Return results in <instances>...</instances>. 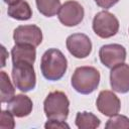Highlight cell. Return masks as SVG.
I'll list each match as a JSON object with an SVG mask.
<instances>
[{
	"mask_svg": "<svg viewBox=\"0 0 129 129\" xmlns=\"http://www.w3.org/2000/svg\"><path fill=\"white\" fill-rule=\"evenodd\" d=\"M68 60L63 53L57 48L47 49L41 56L40 71L48 81H58L66 74Z\"/></svg>",
	"mask_w": 129,
	"mask_h": 129,
	"instance_id": "6da1fadb",
	"label": "cell"
},
{
	"mask_svg": "<svg viewBox=\"0 0 129 129\" xmlns=\"http://www.w3.org/2000/svg\"><path fill=\"white\" fill-rule=\"evenodd\" d=\"M100 73L94 67H79L72 76V87L80 94L89 95L99 86Z\"/></svg>",
	"mask_w": 129,
	"mask_h": 129,
	"instance_id": "7a4b0ae2",
	"label": "cell"
},
{
	"mask_svg": "<svg viewBox=\"0 0 129 129\" xmlns=\"http://www.w3.org/2000/svg\"><path fill=\"white\" fill-rule=\"evenodd\" d=\"M70 101L67 95L60 91L50 92L44 102L43 111L48 120L66 121L69 116Z\"/></svg>",
	"mask_w": 129,
	"mask_h": 129,
	"instance_id": "3957f363",
	"label": "cell"
},
{
	"mask_svg": "<svg viewBox=\"0 0 129 129\" xmlns=\"http://www.w3.org/2000/svg\"><path fill=\"white\" fill-rule=\"evenodd\" d=\"M12 81L16 89L23 93L33 90L36 86V76L30 62H16L12 67Z\"/></svg>",
	"mask_w": 129,
	"mask_h": 129,
	"instance_id": "277c9868",
	"label": "cell"
},
{
	"mask_svg": "<svg viewBox=\"0 0 129 129\" xmlns=\"http://www.w3.org/2000/svg\"><path fill=\"white\" fill-rule=\"evenodd\" d=\"M94 32L101 38H109L114 36L119 30V20L114 14L103 10L98 12L92 24Z\"/></svg>",
	"mask_w": 129,
	"mask_h": 129,
	"instance_id": "5b68a950",
	"label": "cell"
},
{
	"mask_svg": "<svg viewBox=\"0 0 129 129\" xmlns=\"http://www.w3.org/2000/svg\"><path fill=\"white\" fill-rule=\"evenodd\" d=\"M85 16V11L83 6L74 0H69L64 2L57 13L58 20L61 24L68 27H73L80 24Z\"/></svg>",
	"mask_w": 129,
	"mask_h": 129,
	"instance_id": "8992f818",
	"label": "cell"
},
{
	"mask_svg": "<svg viewBox=\"0 0 129 129\" xmlns=\"http://www.w3.org/2000/svg\"><path fill=\"white\" fill-rule=\"evenodd\" d=\"M101 62L108 69H112L126 59V48L118 43H110L101 46L99 50Z\"/></svg>",
	"mask_w": 129,
	"mask_h": 129,
	"instance_id": "52a82bcc",
	"label": "cell"
},
{
	"mask_svg": "<svg viewBox=\"0 0 129 129\" xmlns=\"http://www.w3.org/2000/svg\"><path fill=\"white\" fill-rule=\"evenodd\" d=\"M13 39L17 44H29L36 47L42 41V31L34 24L19 25L13 31Z\"/></svg>",
	"mask_w": 129,
	"mask_h": 129,
	"instance_id": "ba28073f",
	"label": "cell"
},
{
	"mask_svg": "<svg viewBox=\"0 0 129 129\" xmlns=\"http://www.w3.org/2000/svg\"><path fill=\"white\" fill-rule=\"evenodd\" d=\"M66 45L69 52L77 58H85L92 51L91 39L84 33L71 34L66 40Z\"/></svg>",
	"mask_w": 129,
	"mask_h": 129,
	"instance_id": "9c48e42d",
	"label": "cell"
},
{
	"mask_svg": "<svg viewBox=\"0 0 129 129\" xmlns=\"http://www.w3.org/2000/svg\"><path fill=\"white\" fill-rule=\"evenodd\" d=\"M96 107L100 113L105 116L111 117L119 113L121 109V102L113 92L104 90L101 91L98 95Z\"/></svg>",
	"mask_w": 129,
	"mask_h": 129,
	"instance_id": "30bf717a",
	"label": "cell"
},
{
	"mask_svg": "<svg viewBox=\"0 0 129 129\" xmlns=\"http://www.w3.org/2000/svg\"><path fill=\"white\" fill-rule=\"evenodd\" d=\"M110 85L116 93L125 94L129 92V64L123 62L111 69Z\"/></svg>",
	"mask_w": 129,
	"mask_h": 129,
	"instance_id": "8fae6325",
	"label": "cell"
},
{
	"mask_svg": "<svg viewBox=\"0 0 129 129\" xmlns=\"http://www.w3.org/2000/svg\"><path fill=\"white\" fill-rule=\"evenodd\" d=\"M32 108L33 103L31 99L24 94L14 95V97L7 102V110H9L14 117L17 118L28 116L32 112Z\"/></svg>",
	"mask_w": 129,
	"mask_h": 129,
	"instance_id": "7c38bea8",
	"label": "cell"
},
{
	"mask_svg": "<svg viewBox=\"0 0 129 129\" xmlns=\"http://www.w3.org/2000/svg\"><path fill=\"white\" fill-rule=\"evenodd\" d=\"M11 58H12V63L25 61L33 64L36 58L35 46L29 44L15 43V45L11 49Z\"/></svg>",
	"mask_w": 129,
	"mask_h": 129,
	"instance_id": "4fadbf2b",
	"label": "cell"
},
{
	"mask_svg": "<svg viewBox=\"0 0 129 129\" xmlns=\"http://www.w3.org/2000/svg\"><path fill=\"white\" fill-rule=\"evenodd\" d=\"M7 13L11 18L16 20H21V21L28 20L32 16L31 7L24 0H20L14 4L9 5L7 9Z\"/></svg>",
	"mask_w": 129,
	"mask_h": 129,
	"instance_id": "5bb4252c",
	"label": "cell"
},
{
	"mask_svg": "<svg viewBox=\"0 0 129 129\" xmlns=\"http://www.w3.org/2000/svg\"><path fill=\"white\" fill-rule=\"evenodd\" d=\"M79 129H95L101 124L100 119L91 112H78L75 120Z\"/></svg>",
	"mask_w": 129,
	"mask_h": 129,
	"instance_id": "9a60e30c",
	"label": "cell"
},
{
	"mask_svg": "<svg viewBox=\"0 0 129 129\" xmlns=\"http://www.w3.org/2000/svg\"><path fill=\"white\" fill-rule=\"evenodd\" d=\"M38 11L46 16L52 17L56 15L60 8V0H35Z\"/></svg>",
	"mask_w": 129,
	"mask_h": 129,
	"instance_id": "2e32d148",
	"label": "cell"
},
{
	"mask_svg": "<svg viewBox=\"0 0 129 129\" xmlns=\"http://www.w3.org/2000/svg\"><path fill=\"white\" fill-rule=\"evenodd\" d=\"M0 87H1V102L7 103L12 97H14L15 89L8 77V75L4 72H0Z\"/></svg>",
	"mask_w": 129,
	"mask_h": 129,
	"instance_id": "e0dca14e",
	"label": "cell"
},
{
	"mask_svg": "<svg viewBox=\"0 0 129 129\" xmlns=\"http://www.w3.org/2000/svg\"><path fill=\"white\" fill-rule=\"evenodd\" d=\"M105 127L107 129H129V118L124 115L116 114L109 118Z\"/></svg>",
	"mask_w": 129,
	"mask_h": 129,
	"instance_id": "ac0fdd59",
	"label": "cell"
},
{
	"mask_svg": "<svg viewBox=\"0 0 129 129\" xmlns=\"http://www.w3.org/2000/svg\"><path fill=\"white\" fill-rule=\"evenodd\" d=\"M14 115L9 111H2L1 112V121H0V128L2 129H13L15 127L14 122Z\"/></svg>",
	"mask_w": 129,
	"mask_h": 129,
	"instance_id": "d6986e66",
	"label": "cell"
},
{
	"mask_svg": "<svg viewBox=\"0 0 129 129\" xmlns=\"http://www.w3.org/2000/svg\"><path fill=\"white\" fill-rule=\"evenodd\" d=\"M44 128L45 129H63L67 128L69 129L70 126L66 123V121H59V120H48L45 124H44Z\"/></svg>",
	"mask_w": 129,
	"mask_h": 129,
	"instance_id": "ffe728a7",
	"label": "cell"
},
{
	"mask_svg": "<svg viewBox=\"0 0 129 129\" xmlns=\"http://www.w3.org/2000/svg\"><path fill=\"white\" fill-rule=\"evenodd\" d=\"M95 2L99 7L104 8L106 10V9L113 7L115 4H117L119 0H95Z\"/></svg>",
	"mask_w": 129,
	"mask_h": 129,
	"instance_id": "44dd1931",
	"label": "cell"
},
{
	"mask_svg": "<svg viewBox=\"0 0 129 129\" xmlns=\"http://www.w3.org/2000/svg\"><path fill=\"white\" fill-rule=\"evenodd\" d=\"M5 3H7L8 5H11V4H14V3H16V2H18V1H20V0H3Z\"/></svg>",
	"mask_w": 129,
	"mask_h": 129,
	"instance_id": "7402d4cb",
	"label": "cell"
}]
</instances>
